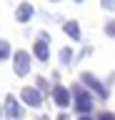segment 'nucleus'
Wrapping results in <instances>:
<instances>
[{
  "label": "nucleus",
  "instance_id": "9",
  "mask_svg": "<svg viewBox=\"0 0 115 120\" xmlns=\"http://www.w3.org/2000/svg\"><path fill=\"white\" fill-rule=\"evenodd\" d=\"M63 30H65L73 40H80V25H78V20H68L65 25H63Z\"/></svg>",
  "mask_w": 115,
  "mask_h": 120
},
{
  "label": "nucleus",
  "instance_id": "2",
  "mask_svg": "<svg viewBox=\"0 0 115 120\" xmlns=\"http://www.w3.org/2000/svg\"><path fill=\"white\" fill-rule=\"evenodd\" d=\"M13 70H15V75H20V78H25V75L30 73V52H28V50H18L15 52Z\"/></svg>",
  "mask_w": 115,
  "mask_h": 120
},
{
  "label": "nucleus",
  "instance_id": "5",
  "mask_svg": "<svg viewBox=\"0 0 115 120\" xmlns=\"http://www.w3.org/2000/svg\"><path fill=\"white\" fill-rule=\"evenodd\" d=\"M53 100L60 105V108H68L70 105V90L63 88V85H55L53 88Z\"/></svg>",
  "mask_w": 115,
  "mask_h": 120
},
{
  "label": "nucleus",
  "instance_id": "15",
  "mask_svg": "<svg viewBox=\"0 0 115 120\" xmlns=\"http://www.w3.org/2000/svg\"><path fill=\"white\" fill-rule=\"evenodd\" d=\"M80 120H95V118H90V115H83V118H80Z\"/></svg>",
  "mask_w": 115,
  "mask_h": 120
},
{
  "label": "nucleus",
  "instance_id": "13",
  "mask_svg": "<svg viewBox=\"0 0 115 120\" xmlns=\"http://www.w3.org/2000/svg\"><path fill=\"white\" fill-rule=\"evenodd\" d=\"M98 120H115V115H113V112H100V115H98Z\"/></svg>",
  "mask_w": 115,
  "mask_h": 120
},
{
  "label": "nucleus",
  "instance_id": "14",
  "mask_svg": "<svg viewBox=\"0 0 115 120\" xmlns=\"http://www.w3.org/2000/svg\"><path fill=\"white\" fill-rule=\"evenodd\" d=\"M38 88L40 90H48V80H45V78H38Z\"/></svg>",
  "mask_w": 115,
  "mask_h": 120
},
{
  "label": "nucleus",
  "instance_id": "7",
  "mask_svg": "<svg viewBox=\"0 0 115 120\" xmlns=\"http://www.w3.org/2000/svg\"><path fill=\"white\" fill-rule=\"evenodd\" d=\"M33 13H35V8H33L30 3H20V5H18V10H15V20L28 22V20L33 18Z\"/></svg>",
  "mask_w": 115,
  "mask_h": 120
},
{
  "label": "nucleus",
  "instance_id": "17",
  "mask_svg": "<svg viewBox=\"0 0 115 120\" xmlns=\"http://www.w3.org/2000/svg\"><path fill=\"white\" fill-rule=\"evenodd\" d=\"M38 120H50V118H45V115H43V118H38Z\"/></svg>",
  "mask_w": 115,
  "mask_h": 120
},
{
  "label": "nucleus",
  "instance_id": "1",
  "mask_svg": "<svg viewBox=\"0 0 115 120\" xmlns=\"http://www.w3.org/2000/svg\"><path fill=\"white\" fill-rule=\"evenodd\" d=\"M73 95H75V110L83 112V115H88V112L93 110V95L83 88V85H73Z\"/></svg>",
  "mask_w": 115,
  "mask_h": 120
},
{
  "label": "nucleus",
  "instance_id": "11",
  "mask_svg": "<svg viewBox=\"0 0 115 120\" xmlns=\"http://www.w3.org/2000/svg\"><path fill=\"white\" fill-rule=\"evenodd\" d=\"M8 58H10V43L0 40V60H8Z\"/></svg>",
  "mask_w": 115,
  "mask_h": 120
},
{
  "label": "nucleus",
  "instance_id": "6",
  "mask_svg": "<svg viewBox=\"0 0 115 120\" xmlns=\"http://www.w3.org/2000/svg\"><path fill=\"white\" fill-rule=\"evenodd\" d=\"M5 112H8L13 120H20V118H23V108L18 105V100H15L13 95H8V98H5Z\"/></svg>",
  "mask_w": 115,
  "mask_h": 120
},
{
  "label": "nucleus",
  "instance_id": "3",
  "mask_svg": "<svg viewBox=\"0 0 115 120\" xmlns=\"http://www.w3.org/2000/svg\"><path fill=\"white\" fill-rule=\"evenodd\" d=\"M80 80H83L85 85H88V88H93V90H95V95H98V98H108L105 85H103V82H100V80H98V78H95L93 73H83V75H80Z\"/></svg>",
  "mask_w": 115,
  "mask_h": 120
},
{
  "label": "nucleus",
  "instance_id": "10",
  "mask_svg": "<svg viewBox=\"0 0 115 120\" xmlns=\"http://www.w3.org/2000/svg\"><path fill=\"white\" fill-rule=\"evenodd\" d=\"M73 58H75V55H73V50H70V48H63V50H60V63H63V65H70V63H73Z\"/></svg>",
  "mask_w": 115,
  "mask_h": 120
},
{
  "label": "nucleus",
  "instance_id": "16",
  "mask_svg": "<svg viewBox=\"0 0 115 120\" xmlns=\"http://www.w3.org/2000/svg\"><path fill=\"white\" fill-rule=\"evenodd\" d=\"M58 120H70V118H68V115H60V118H58Z\"/></svg>",
  "mask_w": 115,
  "mask_h": 120
},
{
  "label": "nucleus",
  "instance_id": "8",
  "mask_svg": "<svg viewBox=\"0 0 115 120\" xmlns=\"http://www.w3.org/2000/svg\"><path fill=\"white\" fill-rule=\"evenodd\" d=\"M33 52H35V58L43 60L45 63L48 58H50V50H48V40H38V43L33 45Z\"/></svg>",
  "mask_w": 115,
  "mask_h": 120
},
{
  "label": "nucleus",
  "instance_id": "4",
  "mask_svg": "<svg viewBox=\"0 0 115 120\" xmlns=\"http://www.w3.org/2000/svg\"><path fill=\"white\" fill-rule=\"evenodd\" d=\"M20 98H23V103L30 105V108H40V105H43V95H40L35 88H23L20 90Z\"/></svg>",
  "mask_w": 115,
  "mask_h": 120
},
{
  "label": "nucleus",
  "instance_id": "12",
  "mask_svg": "<svg viewBox=\"0 0 115 120\" xmlns=\"http://www.w3.org/2000/svg\"><path fill=\"white\" fill-rule=\"evenodd\" d=\"M105 33H108V35H115V20H110L105 25Z\"/></svg>",
  "mask_w": 115,
  "mask_h": 120
}]
</instances>
